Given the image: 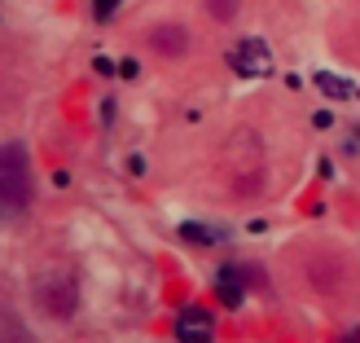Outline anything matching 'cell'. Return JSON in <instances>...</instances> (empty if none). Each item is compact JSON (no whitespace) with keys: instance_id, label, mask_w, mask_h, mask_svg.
Returning <instances> with one entry per match:
<instances>
[{"instance_id":"cell-3","label":"cell","mask_w":360,"mask_h":343,"mask_svg":"<svg viewBox=\"0 0 360 343\" xmlns=\"http://www.w3.org/2000/svg\"><path fill=\"white\" fill-rule=\"evenodd\" d=\"M229 66L238 70V75H246V80H259V75H273V53H268L264 40L246 35V40H238L229 49Z\"/></svg>"},{"instance_id":"cell-4","label":"cell","mask_w":360,"mask_h":343,"mask_svg":"<svg viewBox=\"0 0 360 343\" xmlns=\"http://www.w3.org/2000/svg\"><path fill=\"white\" fill-rule=\"evenodd\" d=\"M176 339L180 343H211L215 339V317L202 304H189V308L176 313Z\"/></svg>"},{"instance_id":"cell-1","label":"cell","mask_w":360,"mask_h":343,"mask_svg":"<svg viewBox=\"0 0 360 343\" xmlns=\"http://www.w3.org/2000/svg\"><path fill=\"white\" fill-rule=\"evenodd\" d=\"M31 158L22 141H5L0 146V220H13L31 207Z\"/></svg>"},{"instance_id":"cell-6","label":"cell","mask_w":360,"mask_h":343,"mask_svg":"<svg viewBox=\"0 0 360 343\" xmlns=\"http://www.w3.org/2000/svg\"><path fill=\"white\" fill-rule=\"evenodd\" d=\"M150 44H154V49H163V53H185V35H180L176 27H167V31H154V35H150Z\"/></svg>"},{"instance_id":"cell-7","label":"cell","mask_w":360,"mask_h":343,"mask_svg":"<svg viewBox=\"0 0 360 343\" xmlns=\"http://www.w3.org/2000/svg\"><path fill=\"white\" fill-rule=\"evenodd\" d=\"M119 5H123V0H93V18H97V23H110Z\"/></svg>"},{"instance_id":"cell-8","label":"cell","mask_w":360,"mask_h":343,"mask_svg":"<svg viewBox=\"0 0 360 343\" xmlns=\"http://www.w3.org/2000/svg\"><path fill=\"white\" fill-rule=\"evenodd\" d=\"M180 233H185L189 242H215V238H220V233H211V229H198V225H185Z\"/></svg>"},{"instance_id":"cell-5","label":"cell","mask_w":360,"mask_h":343,"mask_svg":"<svg viewBox=\"0 0 360 343\" xmlns=\"http://www.w3.org/2000/svg\"><path fill=\"white\" fill-rule=\"evenodd\" d=\"M215 295H220V304H229V308H238V304H242L246 286H242V268L238 264L220 268V277H215Z\"/></svg>"},{"instance_id":"cell-10","label":"cell","mask_w":360,"mask_h":343,"mask_svg":"<svg viewBox=\"0 0 360 343\" xmlns=\"http://www.w3.org/2000/svg\"><path fill=\"white\" fill-rule=\"evenodd\" d=\"M338 343H360V326H356V330H347V335L338 339Z\"/></svg>"},{"instance_id":"cell-9","label":"cell","mask_w":360,"mask_h":343,"mask_svg":"<svg viewBox=\"0 0 360 343\" xmlns=\"http://www.w3.org/2000/svg\"><path fill=\"white\" fill-rule=\"evenodd\" d=\"M119 75H123V80H136V62H132V58L119 62Z\"/></svg>"},{"instance_id":"cell-2","label":"cell","mask_w":360,"mask_h":343,"mask_svg":"<svg viewBox=\"0 0 360 343\" xmlns=\"http://www.w3.org/2000/svg\"><path fill=\"white\" fill-rule=\"evenodd\" d=\"M35 304L53 317V321H70L79 308V282L70 268H44L35 277Z\"/></svg>"}]
</instances>
